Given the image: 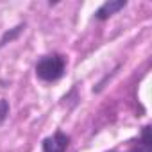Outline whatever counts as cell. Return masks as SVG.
Wrapping results in <instances>:
<instances>
[{"label":"cell","instance_id":"1","mask_svg":"<svg viewBox=\"0 0 152 152\" xmlns=\"http://www.w3.org/2000/svg\"><path fill=\"white\" fill-rule=\"evenodd\" d=\"M64 70H66V56L59 52H52L38 59L36 77L43 83H56L64 75Z\"/></svg>","mask_w":152,"mask_h":152},{"label":"cell","instance_id":"2","mask_svg":"<svg viewBox=\"0 0 152 152\" xmlns=\"http://www.w3.org/2000/svg\"><path fill=\"white\" fill-rule=\"evenodd\" d=\"M68 145H70V136L66 132H63L61 129H57L54 134L43 138V141H41L43 152H66Z\"/></svg>","mask_w":152,"mask_h":152},{"label":"cell","instance_id":"3","mask_svg":"<svg viewBox=\"0 0 152 152\" xmlns=\"http://www.w3.org/2000/svg\"><path fill=\"white\" fill-rule=\"evenodd\" d=\"M111 152H120V150H111ZM125 152H152V138H150V125H145L141 129V134L136 143H132Z\"/></svg>","mask_w":152,"mask_h":152},{"label":"cell","instance_id":"4","mask_svg":"<svg viewBox=\"0 0 152 152\" xmlns=\"http://www.w3.org/2000/svg\"><path fill=\"white\" fill-rule=\"evenodd\" d=\"M127 6L125 0H109V2H104L97 11H95V18L97 20H107L109 16L116 15L120 9H124Z\"/></svg>","mask_w":152,"mask_h":152},{"label":"cell","instance_id":"5","mask_svg":"<svg viewBox=\"0 0 152 152\" xmlns=\"http://www.w3.org/2000/svg\"><path fill=\"white\" fill-rule=\"evenodd\" d=\"M23 29H25V25H18V27H15V29L7 31V32L2 36V39H0V48H2L4 45H7V43H11L13 39H16V38H18V34H20Z\"/></svg>","mask_w":152,"mask_h":152},{"label":"cell","instance_id":"6","mask_svg":"<svg viewBox=\"0 0 152 152\" xmlns=\"http://www.w3.org/2000/svg\"><path fill=\"white\" fill-rule=\"evenodd\" d=\"M9 115V102L6 99H0V124H4Z\"/></svg>","mask_w":152,"mask_h":152}]
</instances>
